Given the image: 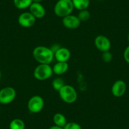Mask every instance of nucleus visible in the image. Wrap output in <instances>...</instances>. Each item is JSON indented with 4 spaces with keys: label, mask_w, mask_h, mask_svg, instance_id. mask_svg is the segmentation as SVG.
Returning <instances> with one entry per match:
<instances>
[{
    "label": "nucleus",
    "mask_w": 129,
    "mask_h": 129,
    "mask_svg": "<svg viewBox=\"0 0 129 129\" xmlns=\"http://www.w3.org/2000/svg\"><path fill=\"white\" fill-rule=\"evenodd\" d=\"M80 22L77 16L72 14L62 18V24L69 29H76L79 28L80 25Z\"/></svg>",
    "instance_id": "nucleus-9"
},
{
    "label": "nucleus",
    "mask_w": 129,
    "mask_h": 129,
    "mask_svg": "<svg viewBox=\"0 0 129 129\" xmlns=\"http://www.w3.org/2000/svg\"><path fill=\"white\" fill-rule=\"evenodd\" d=\"M29 12L36 18H42L45 16L46 10L41 3H33L29 8Z\"/></svg>",
    "instance_id": "nucleus-12"
},
{
    "label": "nucleus",
    "mask_w": 129,
    "mask_h": 129,
    "mask_svg": "<svg viewBox=\"0 0 129 129\" xmlns=\"http://www.w3.org/2000/svg\"><path fill=\"white\" fill-rule=\"evenodd\" d=\"M71 56L70 50L67 48L60 47L54 53V57L57 62H67Z\"/></svg>",
    "instance_id": "nucleus-11"
},
{
    "label": "nucleus",
    "mask_w": 129,
    "mask_h": 129,
    "mask_svg": "<svg viewBox=\"0 0 129 129\" xmlns=\"http://www.w3.org/2000/svg\"><path fill=\"white\" fill-rule=\"evenodd\" d=\"M102 59L106 63H109V62L111 61L113 59V56L112 54L109 51L104 52L102 54Z\"/></svg>",
    "instance_id": "nucleus-21"
},
{
    "label": "nucleus",
    "mask_w": 129,
    "mask_h": 129,
    "mask_svg": "<svg viewBox=\"0 0 129 129\" xmlns=\"http://www.w3.org/2000/svg\"><path fill=\"white\" fill-rule=\"evenodd\" d=\"M128 42H129V34H128Z\"/></svg>",
    "instance_id": "nucleus-26"
},
{
    "label": "nucleus",
    "mask_w": 129,
    "mask_h": 129,
    "mask_svg": "<svg viewBox=\"0 0 129 129\" xmlns=\"http://www.w3.org/2000/svg\"><path fill=\"white\" fill-rule=\"evenodd\" d=\"M44 106V101L41 96L36 95L29 99L27 103V108L30 112L38 113L43 110Z\"/></svg>",
    "instance_id": "nucleus-5"
},
{
    "label": "nucleus",
    "mask_w": 129,
    "mask_h": 129,
    "mask_svg": "<svg viewBox=\"0 0 129 129\" xmlns=\"http://www.w3.org/2000/svg\"><path fill=\"white\" fill-rule=\"evenodd\" d=\"M94 44L97 49L102 53L109 51L111 46L110 39L103 35H99L95 38Z\"/></svg>",
    "instance_id": "nucleus-7"
},
{
    "label": "nucleus",
    "mask_w": 129,
    "mask_h": 129,
    "mask_svg": "<svg viewBox=\"0 0 129 129\" xmlns=\"http://www.w3.org/2000/svg\"><path fill=\"white\" fill-rule=\"evenodd\" d=\"M32 3V0H13L15 7L19 10H24L29 8Z\"/></svg>",
    "instance_id": "nucleus-16"
},
{
    "label": "nucleus",
    "mask_w": 129,
    "mask_h": 129,
    "mask_svg": "<svg viewBox=\"0 0 129 129\" xmlns=\"http://www.w3.org/2000/svg\"><path fill=\"white\" fill-rule=\"evenodd\" d=\"M16 90L12 87H6L0 90V103L8 105L15 100L16 98Z\"/></svg>",
    "instance_id": "nucleus-6"
},
{
    "label": "nucleus",
    "mask_w": 129,
    "mask_h": 129,
    "mask_svg": "<svg viewBox=\"0 0 129 129\" xmlns=\"http://www.w3.org/2000/svg\"><path fill=\"white\" fill-rule=\"evenodd\" d=\"M74 8L79 11L87 10L90 5V0H72Z\"/></svg>",
    "instance_id": "nucleus-15"
},
{
    "label": "nucleus",
    "mask_w": 129,
    "mask_h": 129,
    "mask_svg": "<svg viewBox=\"0 0 129 129\" xmlns=\"http://www.w3.org/2000/svg\"><path fill=\"white\" fill-rule=\"evenodd\" d=\"M49 129H63V128L59 127V126H56V125H54V126H51V127L49 128Z\"/></svg>",
    "instance_id": "nucleus-23"
},
{
    "label": "nucleus",
    "mask_w": 129,
    "mask_h": 129,
    "mask_svg": "<svg viewBox=\"0 0 129 129\" xmlns=\"http://www.w3.org/2000/svg\"><path fill=\"white\" fill-rule=\"evenodd\" d=\"M32 56L39 64H49L54 58V53L51 48L43 46H39L34 48L32 51Z\"/></svg>",
    "instance_id": "nucleus-1"
},
{
    "label": "nucleus",
    "mask_w": 129,
    "mask_h": 129,
    "mask_svg": "<svg viewBox=\"0 0 129 129\" xmlns=\"http://www.w3.org/2000/svg\"><path fill=\"white\" fill-rule=\"evenodd\" d=\"M53 74V68L48 64H39L34 71V77L38 80H48Z\"/></svg>",
    "instance_id": "nucleus-4"
},
{
    "label": "nucleus",
    "mask_w": 129,
    "mask_h": 129,
    "mask_svg": "<svg viewBox=\"0 0 129 129\" xmlns=\"http://www.w3.org/2000/svg\"><path fill=\"white\" fill-rule=\"evenodd\" d=\"M43 1V0H32V2H34V3H41Z\"/></svg>",
    "instance_id": "nucleus-24"
},
{
    "label": "nucleus",
    "mask_w": 129,
    "mask_h": 129,
    "mask_svg": "<svg viewBox=\"0 0 129 129\" xmlns=\"http://www.w3.org/2000/svg\"><path fill=\"white\" fill-rule=\"evenodd\" d=\"M63 129H82V126L77 123L69 122L66 124Z\"/></svg>",
    "instance_id": "nucleus-20"
},
{
    "label": "nucleus",
    "mask_w": 129,
    "mask_h": 129,
    "mask_svg": "<svg viewBox=\"0 0 129 129\" xmlns=\"http://www.w3.org/2000/svg\"><path fill=\"white\" fill-rule=\"evenodd\" d=\"M52 68L53 74L56 75H61L68 71L69 65L67 62H57Z\"/></svg>",
    "instance_id": "nucleus-13"
},
{
    "label": "nucleus",
    "mask_w": 129,
    "mask_h": 129,
    "mask_svg": "<svg viewBox=\"0 0 129 129\" xmlns=\"http://www.w3.org/2000/svg\"><path fill=\"white\" fill-rule=\"evenodd\" d=\"M58 92L62 101L66 103H74L77 99V92L75 88L72 85L65 84Z\"/></svg>",
    "instance_id": "nucleus-3"
},
{
    "label": "nucleus",
    "mask_w": 129,
    "mask_h": 129,
    "mask_svg": "<svg viewBox=\"0 0 129 129\" xmlns=\"http://www.w3.org/2000/svg\"><path fill=\"white\" fill-rule=\"evenodd\" d=\"M36 18L29 12L21 13L18 18V24L24 28H29L35 25Z\"/></svg>",
    "instance_id": "nucleus-8"
},
{
    "label": "nucleus",
    "mask_w": 129,
    "mask_h": 129,
    "mask_svg": "<svg viewBox=\"0 0 129 129\" xmlns=\"http://www.w3.org/2000/svg\"><path fill=\"white\" fill-rule=\"evenodd\" d=\"M1 79H2V72H1V70H0V80H1Z\"/></svg>",
    "instance_id": "nucleus-25"
},
{
    "label": "nucleus",
    "mask_w": 129,
    "mask_h": 129,
    "mask_svg": "<svg viewBox=\"0 0 129 129\" xmlns=\"http://www.w3.org/2000/svg\"><path fill=\"white\" fill-rule=\"evenodd\" d=\"M64 85H65L64 82L61 78H56L52 82V86H53V88L54 89H55L56 90H58V91H59Z\"/></svg>",
    "instance_id": "nucleus-18"
},
{
    "label": "nucleus",
    "mask_w": 129,
    "mask_h": 129,
    "mask_svg": "<svg viewBox=\"0 0 129 129\" xmlns=\"http://www.w3.org/2000/svg\"><path fill=\"white\" fill-rule=\"evenodd\" d=\"M53 120L54 125L56 126H59V127L63 128L67 123L66 117L64 116V115L59 113L54 114Z\"/></svg>",
    "instance_id": "nucleus-14"
},
{
    "label": "nucleus",
    "mask_w": 129,
    "mask_h": 129,
    "mask_svg": "<svg viewBox=\"0 0 129 129\" xmlns=\"http://www.w3.org/2000/svg\"><path fill=\"white\" fill-rule=\"evenodd\" d=\"M77 17L80 20V22H85V21H87L90 18V13L87 10L79 11Z\"/></svg>",
    "instance_id": "nucleus-19"
},
{
    "label": "nucleus",
    "mask_w": 129,
    "mask_h": 129,
    "mask_svg": "<svg viewBox=\"0 0 129 129\" xmlns=\"http://www.w3.org/2000/svg\"><path fill=\"white\" fill-rule=\"evenodd\" d=\"M126 90V85L122 80H118L114 82L111 87V93L113 96L120 98L123 96Z\"/></svg>",
    "instance_id": "nucleus-10"
},
{
    "label": "nucleus",
    "mask_w": 129,
    "mask_h": 129,
    "mask_svg": "<svg viewBox=\"0 0 129 129\" xmlns=\"http://www.w3.org/2000/svg\"><path fill=\"white\" fill-rule=\"evenodd\" d=\"M9 127L10 129H25V125L23 120L19 118H15L12 120Z\"/></svg>",
    "instance_id": "nucleus-17"
},
{
    "label": "nucleus",
    "mask_w": 129,
    "mask_h": 129,
    "mask_svg": "<svg viewBox=\"0 0 129 129\" xmlns=\"http://www.w3.org/2000/svg\"><path fill=\"white\" fill-rule=\"evenodd\" d=\"M123 58L126 63H129V45L125 48L123 53Z\"/></svg>",
    "instance_id": "nucleus-22"
},
{
    "label": "nucleus",
    "mask_w": 129,
    "mask_h": 129,
    "mask_svg": "<svg viewBox=\"0 0 129 129\" xmlns=\"http://www.w3.org/2000/svg\"><path fill=\"white\" fill-rule=\"evenodd\" d=\"M74 10L72 0H58L54 7V14L62 18L71 15Z\"/></svg>",
    "instance_id": "nucleus-2"
}]
</instances>
